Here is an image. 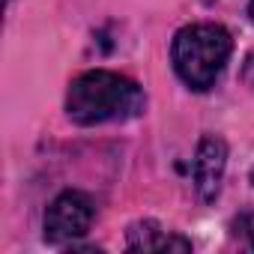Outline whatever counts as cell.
Here are the masks:
<instances>
[{
    "instance_id": "obj_1",
    "label": "cell",
    "mask_w": 254,
    "mask_h": 254,
    "mask_svg": "<svg viewBox=\"0 0 254 254\" xmlns=\"http://www.w3.org/2000/svg\"><path fill=\"white\" fill-rule=\"evenodd\" d=\"M144 111L141 87L120 72L90 69L81 72L66 93V114L78 126L123 123Z\"/></svg>"
},
{
    "instance_id": "obj_2",
    "label": "cell",
    "mask_w": 254,
    "mask_h": 254,
    "mask_svg": "<svg viewBox=\"0 0 254 254\" xmlns=\"http://www.w3.org/2000/svg\"><path fill=\"white\" fill-rule=\"evenodd\" d=\"M233 51V39L221 24H189L177 30L171 60L180 81L191 90H209L224 72Z\"/></svg>"
},
{
    "instance_id": "obj_3",
    "label": "cell",
    "mask_w": 254,
    "mask_h": 254,
    "mask_svg": "<svg viewBox=\"0 0 254 254\" xmlns=\"http://www.w3.org/2000/svg\"><path fill=\"white\" fill-rule=\"evenodd\" d=\"M93 218H96V206H93L90 194L69 189V191L57 194L45 212V239L54 245L75 242L90 230Z\"/></svg>"
},
{
    "instance_id": "obj_4",
    "label": "cell",
    "mask_w": 254,
    "mask_h": 254,
    "mask_svg": "<svg viewBox=\"0 0 254 254\" xmlns=\"http://www.w3.org/2000/svg\"><path fill=\"white\" fill-rule=\"evenodd\" d=\"M224 168H227V144L218 135H203L194 150V189L200 200L209 203L218 197Z\"/></svg>"
},
{
    "instance_id": "obj_5",
    "label": "cell",
    "mask_w": 254,
    "mask_h": 254,
    "mask_svg": "<svg viewBox=\"0 0 254 254\" xmlns=\"http://www.w3.org/2000/svg\"><path fill=\"white\" fill-rule=\"evenodd\" d=\"M189 251L191 242L165 230L159 221H138L129 227V251Z\"/></svg>"
},
{
    "instance_id": "obj_6",
    "label": "cell",
    "mask_w": 254,
    "mask_h": 254,
    "mask_svg": "<svg viewBox=\"0 0 254 254\" xmlns=\"http://www.w3.org/2000/svg\"><path fill=\"white\" fill-rule=\"evenodd\" d=\"M233 236L242 239V245L254 251V212H242V215L233 221Z\"/></svg>"
},
{
    "instance_id": "obj_7",
    "label": "cell",
    "mask_w": 254,
    "mask_h": 254,
    "mask_svg": "<svg viewBox=\"0 0 254 254\" xmlns=\"http://www.w3.org/2000/svg\"><path fill=\"white\" fill-rule=\"evenodd\" d=\"M242 81H245V87L254 93V54H248L245 63H242Z\"/></svg>"
},
{
    "instance_id": "obj_8",
    "label": "cell",
    "mask_w": 254,
    "mask_h": 254,
    "mask_svg": "<svg viewBox=\"0 0 254 254\" xmlns=\"http://www.w3.org/2000/svg\"><path fill=\"white\" fill-rule=\"evenodd\" d=\"M248 15H251V21H254V0H251V6H248Z\"/></svg>"
},
{
    "instance_id": "obj_9",
    "label": "cell",
    "mask_w": 254,
    "mask_h": 254,
    "mask_svg": "<svg viewBox=\"0 0 254 254\" xmlns=\"http://www.w3.org/2000/svg\"><path fill=\"white\" fill-rule=\"evenodd\" d=\"M251 183H254V171H251Z\"/></svg>"
}]
</instances>
